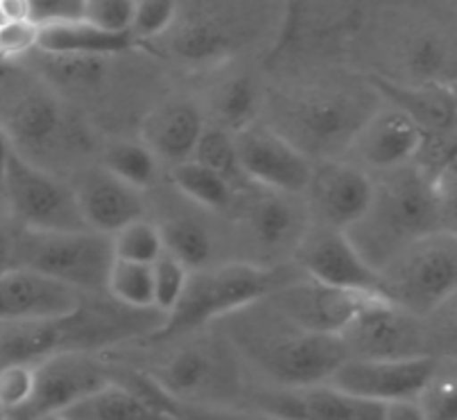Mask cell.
<instances>
[{
  "mask_svg": "<svg viewBox=\"0 0 457 420\" xmlns=\"http://www.w3.org/2000/svg\"><path fill=\"white\" fill-rule=\"evenodd\" d=\"M227 319H231V346L283 389L324 384L346 359L340 337L306 333L265 299Z\"/></svg>",
  "mask_w": 457,
  "mask_h": 420,
  "instance_id": "1",
  "label": "cell"
},
{
  "mask_svg": "<svg viewBox=\"0 0 457 420\" xmlns=\"http://www.w3.org/2000/svg\"><path fill=\"white\" fill-rule=\"evenodd\" d=\"M453 226L430 181L412 165H405L392 169V177L376 185L370 213L345 233L367 265L380 271L410 242L433 233H453Z\"/></svg>",
  "mask_w": 457,
  "mask_h": 420,
  "instance_id": "2",
  "label": "cell"
},
{
  "mask_svg": "<svg viewBox=\"0 0 457 420\" xmlns=\"http://www.w3.org/2000/svg\"><path fill=\"white\" fill-rule=\"evenodd\" d=\"M0 129L16 154L44 169L53 154L79 150L84 143L53 84L16 62H0Z\"/></svg>",
  "mask_w": 457,
  "mask_h": 420,
  "instance_id": "3",
  "label": "cell"
},
{
  "mask_svg": "<svg viewBox=\"0 0 457 420\" xmlns=\"http://www.w3.org/2000/svg\"><path fill=\"white\" fill-rule=\"evenodd\" d=\"M281 285H286L281 271L253 262H228L215 269L190 271L179 303L147 334V342H172L206 328L213 321L227 319L268 299Z\"/></svg>",
  "mask_w": 457,
  "mask_h": 420,
  "instance_id": "4",
  "label": "cell"
},
{
  "mask_svg": "<svg viewBox=\"0 0 457 420\" xmlns=\"http://www.w3.org/2000/svg\"><path fill=\"white\" fill-rule=\"evenodd\" d=\"M378 276L387 303L419 319L433 317L455 294V233L442 231L410 242Z\"/></svg>",
  "mask_w": 457,
  "mask_h": 420,
  "instance_id": "5",
  "label": "cell"
},
{
  "mask_svg": "<svg viewBox=\"0 0 457 420\" xmlns=\"http://www.w3.org/2000/svg\"><path fill=\"white\" fill-rule=\"evenodd\" d=\"M376 109L374 102H365V97L349 91H308L287 100L278 122L270 127L286 136L308 159L315 156L317 161H326L337 152H346Z\"/></svg>",
  "mask_w": 457,
  "mask_h": 420,
  "instance_id": "6",
  "label": "cell"
},
{
  "mask_svg": "<svg viewBox=\"0 0 457 420\" xmlns=\"http://www.w3.org/2000/svg\"><path fill=\"white\" fill-rule=\"evenodd\" d=\"M234 346L220 339L184 343L147 373L161 391L186 405L227 407L240 396V373Z\"/></svg>",
  "mask_w": 457,
  "mask_h": 420,
  "instance_id": "7",
  "label": "cell"
},
{
  "mask_svg": "<svg viewBox=\"0 0 457 420\" xmlns=\"http://www.w3.org/2000/svg\"><path fill=\"white\" fill-rule=\"evenodd\" d=\"M19 267L59 280L78 292H104L113 262L112 235L97 231L25 233L16 242Z\"/></svg>",
  "mask_w": 457,
  "mask_h": 420,
  "instance_id": "8",
  "label": "cell"
},
{
  "mask_svg": "<svg viewBox=\"0 0 457 420\" xmlns=\"http://www.w3.org/2000/svg\"><path fill=\"white\" fill-rule=\"evenodd\" d=\"M5 203L29 233L87 231L75 193L12 150L3 172Z\"/></svg>",
  "mask_w": 457,
  "mask_h": 420,
  "instance_id": "9",
  "label": "cell"
},
{
  "mask_svg": "<svg viewBox=\"0 0 457 420\" xmlns=\"http://www.w3.org/2000/svg\"><path fill=\"white\" fill-rule=\"evenodd\" d=\"M265 301L278 314H283L287 321H292L306 333L340 337L342 330L362 309L385 299L362 294V292L324 285V283H317V280L311 278H297L292 283L287 280L286 285L274 290Z\"/></svg>",
  "mask_w": 457,
  "mask_h": 420,
  "instance_id": "10",
  "label": "cell"
},
{
  "mask_svg": "<svg viewBox=\"0 0 457 420\" xmlns=\"http://www.w3.org/2000/svg\"><path fill=\"white\" fill-rule=\"evenodd\" d=\"M346 359H408L433 355L421 319L387 301L362 309L340 334Z\"/></svg>",
  "mask_w": 457,
  "mask_h": 420,
  "instance_id": "11",
  "label": "cell"
},
{
  "mask_svg": "<svg viewBox=\"0 0 457 420\" xmlns=\"http://www.w3.org/2000/svg\"><path fill=\"white\" fill-rule=\"evenodd\" d=\"M376 184L358 165L337 159L312 161L311 179L306 185L308 213L317 226L349 231L370 213Z\"/></svg>",
  "mask_w": 457,
  "mask_h": 420,
  "instance_id": "12",
  "label": "cell"
},
{
  "mask_svg": "<svg viewBox=\"0 0 457 420\" xmlns=\"http://www.w3.org/2000/svg\"><path fill=\"white\" fill-rule=\"evenodd\" d=\"M435 373L437 359L433 355L408 359H345L326 384L349 396L387 405L396 400H417Z\"/></svg>",
  "mask_w": 457,
  "mask_h": 420,
  "instance_id": "13",
  "label": "cell"
},
{
  "mask_svg": "<svg viewBox=\"0 0 457 420\" xmlns=\"http://www.w3.org/2000/svg\"><path fill=\"white\" fill-rule=\"evenodd\" d=\"M113 380L112 373L87 353H59L35 364V391L19 414L10 420L54 418L75 402L103 389Z\"/></svg>",
  "mask_w": 457,
  "mask_h": 420,
  "instance_id": "14",
  "label": "cell"
},
{
  "mask_svg": "<svg viewBox=\"0 0 457 420\" xmlns=\"http://www.w3.org/2000/svg\"><path fill=\"white\" fill-rule=\"evenodd\" d=\"M243 177L258 188L286 194H303L311 179L312 161L292 145L286 136L268 125H249L234 134Z\"/></svg>",
  "mask_w": 457,
  "mask_h": 420,
  "instance_id": "15",
  "label": "cell"
},
{
  "mask_svg": "<svg viewBox=\"0 0 457 420\" xmlns=\"http://www.w3.org/2000/svg\"><path fill=\"white\" fill-rule=\"evenodd\" d=\"M292 258L302 267L306 278L385 299L378 271L367 265L346 233L324 226L308 228Z\"/></svg>",
  "mask_w": 457,
  "mask_h": 420,
  "instance_id": "16",
  "label": "cell"
},
{
  "mask_svg": "<svg viewBox=\"0 0 457 420\" xmlns=\"http://www.w3.org/2000/svg\"><path fill=\"white\" fill-rule=\"evenodd\" d=\"M240 228L253 256L272 260L283 253H295L311 228L308 208H303L299 194L261 188L240 206Z\"/></svg>",
  "mask_w": 457,
  "mask_h": 420,
  "instance_id": "17",
  "label": "cell"
},
{
  "mask_svg": "<svg viewBox=\"0 0 457 420\" xmlns=\"http://www.w3.org/2000/svg\"><path fill=\"white\" fill-rule=\"evenodd\" d=\"M82 301V292L75 287L25 267L0 274V321L62 319L73 314Z\"/></svg>",
  "mask_w": 457,
  "mask_h": 420,
  "instance_id": "18",
  "label": "cell"
},
{
  "mask_svg": "<svg viewBox=\"0 0 457 420\" xmlns=\"http://www.w3.org/2000/svg\"><path fill=\"white\" fill-rule=\"evenodd\" d=\"M261 414L278 420H380L383 405L349 396L331 384L281 389L256 398Z\"/></svg>",
  "mask_w": 457,
  "mask_h": 420,
  "instance_id": "19",
  "label": "cell"
},
{
  "mask_svg": "<svg viewBox=\"0 0 457 420\" xmlns=\"http://www.w3.org/2000/svg\"><path fill=\"white\" fill-rule=\"evenodd\" d=\"M73 193L88 231L113 235L127 224L145 218L141 190L116 179L104 168L87 169L75 184Z\"/></svg>",
  "mask_w": 457,
  "mask_h": 420,
  "instance_id": "20",
  "label": "cell"
},
{
  "mask_svg": "<svg viewBox=\"0 0 457 420\" xmlns=\"http://www.w3.org/2000/svg\"><path fill=\"white\" fill-rule=\"evenodd\" d=\"M421 136V127L396 109H376L353 136L346 152H353L355 159L370 168L392 172L412 163Z\"/></svg>",
  "mask_w": 457,
  "mask_h": 420,
  "instance_id": "21",
  "label": "cell"
},
{
  "mask_svg": "<svg viewBox=\"0 0 457 420\" xmlns=\"http://www.w3.org/2000/svg\"><path fill=\"white\" fill-rule=\"evenodd\" d=\"M370 86L389 107L417 122L423 131H455V91L442 84H399L371 75Z\"/></svg>",
  "mask_w": 457,
  "mask_h": 420,
  "instance_id": "22",
  "label": "cell"
},
{
  "mask_svg": "<svg viewBox=\"0 0 457 420\" xmlns=\"http://www.w3.org/2000/svg\"><path fill=\"white\" fill-rule=\"evenodd\" d=\"M204 118L188 102H175L166 104L159 111L147 118L143 127V145L154 156L170 161V163H184L193 159L195 145L204 129Z\"/></svg>",
  "mask_w": 457,
  "mask_h": 420,
  "instance_id": "23",
  "label": "cell"
},
{
  "mask_svg": "<svg viewBox=\"0 0 457 420\" xmlns=\"http://www.w3.org/2000/svg\"><path fill=\"white\" fill-rule=\"evenodd\" d=\"M137 41L129 32H107L84 19L39 25L37 50L46 54H93L109 57L129 50Z\"/></svg>",
  "mask_w": 457,
  "mask_h": 420,
  "instance_id": "24",
  "label": "cell"
},
{
  "mask_svg": "<svg viewBox=\"0 0 457 420\" xmlns=\"http://www.w3.org/2000/svg\"><path fill=\"white\" fill-rule=\"evenodd\" d=\"M59 420H177L168 411L159 409L120 382L112 380L103 389L75 402L66 411L54 416Z\"/></svg>",
  "mask_w": 457,
  "mask_h": 420,
  "instance_id": "25",
  "label": "cell"
},
{
  "mask_svg": "<svg viewBox=\"0 0 457 420\" xmlns=\"http://www.w3.org/2000/svg\"><path fill=\"white\" fill-rule=\"evenodd\" d=\"M163 253L175 258L188 271L206 269L213 260L215 242L211 233L190 218H175L159 226Z\"/></svg>",
  "mask_w": 457,
  "mask_h": 420,
  "instance_id": "26",
  "label": "cell"
},
{
  "mask_svg": "<svg viewBox=\"0 0 457 420\" xmlns=\"http://www.w3.org/2000/svg\"><path fill=\"white\" fill-rule=\"evenodd\" d=\"M170 179L181 194L209 210H224L234 203V185L222 179L220 174H215L213 169L195 163L193 159L177 163L170 172Z\"/></svg>",
  "mask_w": 457,
  "mask_h": 420,
  "instance_id": "27",
  "label": "cell"
},
{
  "mask_svg": "<svg viewBox=\"0 0 457 420\" xmlns=\"http://www.w3.org/2000/svg\"><path fill=\"white\" fill-rule=\"evenodd\" d=\"M104 292L113 303L129 309H154V283H152V265L125 262L113 258L107 274Z\"/></svg>",
  "mask_w": 457,
  "mask_h": 420,
  "instance_id": "28",
  "label": "cell"
},
{
  "mask_svg": "<svg viewBox=\"0 0 457 420\" xmlns=\"http://www.w3.org/2000/svg\"><path fill=\"white\" fill-rule=\"evenodd\" d=\"M258 111L256 84L249 78H234L218 88L213 97V113L218 118L215 125L238 134L253 125Z\"/></svg>",
  "mask_w": 457,
  "mask_h": 420,
  "instance_id": "29",
  "label": "cell"
},
{
  "mask_svg": "<svg viewBox=\"0 0 457 420\" xmlns=\"http://www.w3.org/2000/svg\"><path fill=\"white\" fill-rule=\"evenodd\" d=\"M414 84H442L453 86V54L448 44L437 34H421L410 44L405 54Z\"/></svg>",
  "mask_w": 457,
  "mask_h": 420,
  "instance_id": "30",
  "label": "cell"
},
{
  "mask_svg": "<svg viewBox=\"0 0 457 420\" xmlns=\"http://www.w3.org/2000/svg\"><path fill=\"white\" fill-rule=\"evenodd\" d=\"M103 168L127 185L143 190L156 177V156L143 143L116 140L104 150Z\"/></svg>",
  "mask_w": 457,
  "mask_h": 420,
  "instance_id": "31",
  "label": "cell"
},
{
  "mask_svg": "<svg viewBox=\"0 0 457 420\" xmlns=\"http://www.w3.org/2000/svg\"><path fill=\"white\" fill-rule=\"evenodd\" d=\"M193 161L195 163L204 165V168L213 169L215 174H220L222 179H227L236 190H238L240 181L245 179L243 169H240L238 163L234 134L218 125H204L200 140H197V145H195Z\"/></svg>",
  "mask_w": 457,
  "mask_h": 420,
  "instance_id": "32",
  "label": "cell"
},
{
  "mask_svg": "<svg viewBox=\"0 0 457 420\" xmlns=\"http://www.w3.org/2000/svg\"><path fill=\"white\" fill-rule=\"evenodd\" d=\"M112 249L116 260L152 265L163 253L159 226L147 222L145 218L127 224V226H122L120 231L112 235Z\"/></svg>",
  "mask_w": 457,
  "mask_h": 420,
  "instance_id": "33",
  "label": "cell"
},
{
  "mask_svg": "<svg viewBox=\"0 0 457 420\" xmlns=\"http://www.w3.org/2000/svg\"><path fill=\"white\" fill-rule=\"evenodd\" d=\"M190 271L184 265L175 260L168 253H161L154 262H152V283H154V309L161 312V317H166L177 303H179L181 294H184L186 280H188Z\"/></svg>",
  "mask_w": 457,
  "mask_h": 420,
  "instance_id": "34",
  "label": "cell"
},
{
  "mask_svg": "<svg viewBox=\"0 0 457 420\" xmlns=\"http://www.w3.org/2000/svg\"><path fill=\"white\" fill-rule=\"evenodd\" d=\"M35 391V364H0V411L19 414Z\"/></svg>",
  "mask_w": 457,
  "mask_h": 420,
  "instance_id": "35",
  "label": "cell"
},
{
  "mask_svg": "<svg viewBox=\"0 0 457 420\" xmlns=\"http://www.w3.org/2000/svg\"><path fill=\"white\" fill-rule=\"evenodd\" d=\"M177 16V0H137L129 34L134 41L161 37Z\"/></svg>",
  "mask_w": 457,
  "mask_h": 420,
  "instance_id": "36",
  "label": "cell"
},
{
  "mask_svg": "<svg viewBox=\"0 0 457 420\" xmlns=\"http://www.w3.org/2000/svg\"><path fill=\"white\" fill-rule=\"evenodd\" d=\"M137 0H84L82 19L107 32H129Z\"/></svg>",
  "mask_w": 457,
  "mask_h": 420,
  "instance_id": "37",
  "label": "cell"
},
{
  "mask_svg": "<svg viewBox=\"0 0 457 420\" xmlns=\"http://www.w3.org/2000/svg\"><path fill=\"white\" fill-rule=\"evenodd\" d=\"M39 25L35 21H0V62L25 59L37 50Z\"/></svg>",
  "mask_w": 457,
  "mask_h": 420,
  "instance_id": "38",
  "label": "cell"
},
{
  "mask_svg": "<svg viewBox=\"0 0 457 420\" xmlns=\"http://www.w3.org/2000/svg\"><path fill=\"white\" fill-rule=\"evenodd\" d=\"M417 402L426 420H457L455 382L439 377V373H435L428 387L419 393Z\"/></svg>",
  "mask_w": 457,
  "mask_h": 420,
  "instance_id": "39",
  "label": "cell"
},
{
  "mask_svg": "<svg viewBox=\"0 0 457 420\" xmlns=\"http://www.w3.org/2000/svg\"><path fill=\"white\" fill-rule=\"evenodd\" d=\"M84 0H28L29 21L37 25L82 19Z\"/></svg>",
  "mask_w": 457,
  "mask_h": 420,
  "instance_id": "40",
  "label": "cell"
},
{
  "mask_svg": "<svg viewBox=\"0 0 457 420\" xmlns=\"http://www.w3.org/2000/svg\"><path fill=\"white\" fill-rule=\"evenodd\" d=\"M380 420H426L417 400H396L383 405V418Z\"/></svg>",
  "mask_w": 457,
  "mask_h": 420,
  "instance_id": "41",
  "label": "cell"
},
{
  "mask_svg": "<svg viewBox=\"0 0 457 420\" xmlns=\"http://www.w3.org/2000/svg\"><path fill=\"white\" fill-rule=\"evenodd\" d=\"M28 0H0V21H28Z\"/></svg>",
  "mask_w": 457,
  "mask_h": 420,
  "instance_id": "42",
  "label": "cell"
},
{
  "mask_svg": "<svg viewBox=\"0 0 457 420\" xmlns=\"http://www.w3.org/2000/svg\"><path fill=\"white\" fill-rule=\"evenodd\" d=\"M10 154H12L10 140H7L5 131L0 129V177H3V172H5V165H7V159H10Z\"/></svg>",
  "mask_w": 457,
  "mask_h": 420,
  "instance_id": "43",
  "label": "cell"
},
{
  "mask_svg": "<svg viewBox=\"0 0 457 420\" xmlns=\"http://www.w3.org/2000/svg\"><path fill=\"white\" fill-rule=\"evenodd\" d=\"M7 251H10V242H7V237L0 231V258H5L7 260Z\"/></svg>",
  "mask_w": 457,
  "mask_h": 420,
  "instance_id": "44",
  "label": "cell"
},
{
  "mask_svg": "<svg viewBox=\"0 0 457 420\" xmlns=\"http://www.w3.org/2000/svg\"><path fill=\"white\" fill-rule=\"evenodd\" d=\"M5 203V188H3V177H0V206Z\"/></svg>",
  "mask_w": 457,
  "mask_h": 420,
  "instance_id": "45",
  "label": "cell"
},
{
  "mask_svg": "<svg viewBox=\"0 0 457 420\" xmlns=\"http://www.w3.org/2000/svg\"><path fill=\"white\" fill-rule=\"evenodd\" d=\"M5 269H10V267L5 265V258H0V274H3Z\"/></svg>",
  "mask_w": 457,
  "mask_h": 420,
  "instance_id": "46",
  "label": "cell"
},
{
  "mask_svg": "<svg viewBox=\"0 0 457 420\" xmlns=\"http://www.w3.org/2000/svg\"><path fill=\"white\" fill-rule=\"evenodd\" d=\"M46 420H59V418H46Z\"/></svg>",
  "mask_w": 457,
  "mask_h": 420,
  "instance_id": "47",
  "label": "cell"
}]
</instances>
